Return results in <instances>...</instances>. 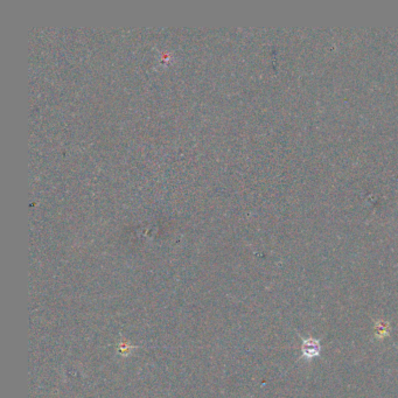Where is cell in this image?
<instances>
[{"label": "cell", "instance_id": "obj_1", "mask_svg": "<svg viewBox=\"0 0 398 398\" xmlns=\"http://www.w3.org/2000/svg\"><path fill=\"white\" fill-rule=\"evenodd\" d=\"M302 356L306 358H312L320 354V344L315 339H306L302 342Z\"/></svg>", "mask_w": 398, "mask_h": 398}]
</instances>
